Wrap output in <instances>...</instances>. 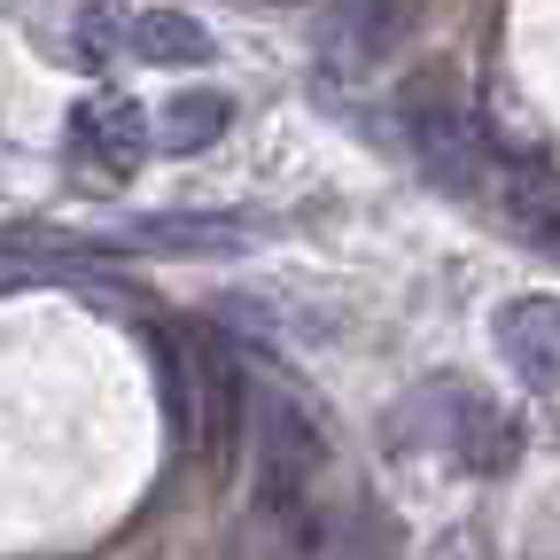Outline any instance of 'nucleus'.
Here are the masks:
<instances>
[{"instance_id": "1", "label": "nucleus", "mask_w": 560, "mask_h": 560, "mask_svg": "<svg viewBox=\"0 0 560 560\" xmlns=\"http://www.w3.org/2000/svg\"><path fill=\"white\" fill-rule=\"evenodd\" d=\"M242 420H249L257 514L289 529V545H312V475H319V429H312V412L280 389V382H249L242 389Z\"/></svg>"}, {"instance_id": "2", "label": "nucleus", "mask_w": 560, "mask_h": 560, "mask_svg": "<svg viewBox=\"0 0 560 560\" xmlns=\"http://www.w3.org/2000/svg\"><path fill=\"white\" fill-rule=\"evenodd\" d=\"M397 117H405V140H412L420 172H429L436 187H452V195H482V187H490V172H499V164H490L482 132H475V109L459 102L452 79H420V86H405Z\"/></svg>"}, {"instance_id": "3", "label": "nucleus", "mask_w": 560, "mask_h": 560, "mask_svg": "<svg viewBox=\"0 0 560 560\" xmlns=\"http://www.w3.org/2000/svg\"><path fill=\"white\" fill-rule=\"evenodd\" d=\"M149 149H156V125L132 94H86L70 109V156L94 164L102 179H132L149 164Z\"/></svg>"}, {"instance_id": "4", "label": "nucleus", "mask_w": 560, "mask_h": 560, "mask_svg": "<svg viewBox=\"0 0 560 560\" xmlns=\"http://www.w3.org/2000/svg\"><path fill=\"white\" fill-rule=\"evenodd\" d=\"M429 0H335L327 9V62L335 70H374L382 55H397L420 32Z\"/></svg>"}, {"instance_id": "5", "label": "nucleus", "mask_w": 560, "mask_h": 560, "mask_svg": "<svg viewBox=\"0 0 560 560\" xmlns=\"http://www.w3.org/2000/svg\"><path fill=\"white\" fill-rule=\"evenodd\" d=\"M490 342L522 389H560V296H514L490 319Z\"/></svg>"}, {"instance_id": "6", "label": "nucleus", "mask_w": 560, "mask_h": 560, "mask_svg": "<svg viewBox=\"0 0 560 560\" xmlns=\"http://www.w3.org/2000/svg\"><path fill=\"white\" fill-rule=\"evenodd\" d=\"M444 444L459 452V467L475 475H506L522 459V420L499 405V397H482V389H444Z\"/></svg>"}, {"instance_id": "7", "label": "nucleus", "mask_w": 560, "mask_h": 560, "mask_svg": "<svg viewBox=\"0 0 560 560\" xmlns=\"http://www.w3.org/2000/svg\"><path fill=\"white\" fill-rule=\"evenodd\" d=\"M490 195H499L506 226L529 242V249H552L560 257V179L552 172H490Z\"/></svg>"}, {"instance_id": "8", "label": "nucleus", "mask_w": 560, "mask_h": 560, "mask_svg": "<svg viewBox=\"0 0 560 560\" xmlns=\"http://www.w3.org/2000/svg\"><path fill=\"white\" fill-rule=\"evenodd\" d=\"M125 47L140 62H210L219 47H210V24L187 16V9H140L125 16Z\"/></svg>"}, {"instance_id": "9", "label": "nucleus", "mask_w": 560, "mask_h": 560, "mask_svg": "<svg viewBox=\"0 0 560 560\" xmlns=\"http://www.w3.org/2000/svg\"><path fill=\"white\" fill-rule=\"evenodd\" d=\"M149 125H156V149H172V156H202L210 140L234 125V102H226V94H210V86H195V94H172Z\"/></svg>"}, {"instance_id": "10", "label": "nucleus", "mask_w": 560, "mask_h": 560, "mask_svg": "<svg viewBox=\"0 0 560 560\" xmlns=\"http://www.w3.org/2000/svg\"><path fill=\"white\" fill-rule=\"evenodd\" d=\"M79 70H109L125 55V9L117 0H86L79 16H70V47H62Z\"/></svg>"}]
</instances>
